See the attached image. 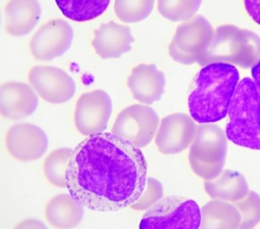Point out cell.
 Masks as SVG:
<instances>
[{"mask_svg":"<svg viewBox=\"0 0 260 229\" xmlns=\"http://www.w3.org/2000/svg\"><path fill=\"white\" fill-rule=\"evenodd\" d=\"M239 79L238 70L229 63H212L202 68L196 79V87L188 99L191 118L201 124L215 123L224 118Z\"/></svg>","mask_w":260,"mask_h":229,"instance_id":"2","label":"cell"},{"mask_svg":"<svg viewBox=\"0 0 260 229\" xmlns=\"http://www.w3.org/2000/svg\"><path fill=\"white\" fill-rule=\"evenodd\" d=\"M251 75L253 81L255 85L258 92L260 95V60L252 67L251 70Z\"/></svg>","mask_w":260,"mask_h":229,"instance_id":"28","label":"cell"},{"mask_svg":"<svg viewBox=\"0 0 260 229\" xmlns=\"http://www.w3.org/2000/svg\"><path fill=\"white\" fill-rule=\"evenodd\" d=\"M241 217L235 205L215 199L206 204L201 209L202 228H239Z\"/></svg>","mask_w":260,"mask_h":229,"instance_id":"19","label":"cell"},{"mask_svg":"<svg viewBox=\"0 0 260 229\" xmlns=\"http://www.w3.org/2000/svg\"><path fill=\"white\" fill-rule=\"evenodd\" d=\"M127 84L135 99L150 105L161 99L166 78L155 65L140 64L133 69Z\"/></svg>","mask_w":260,"mask_h":229,"instance_id":"14","label":"cell"},{"mask_svg":"<svg viewBox=\"0 0 260 229\" xmlns=\"http://www.w3.org/2000/svg\"><path fill=\"white\" fill-rule=\"evenodd\" d=\"M201 210L193 199L180 195L162 196L142 215L140 228H199Z\"/></svg>","mask_w":260,"mask_h":229,"instance_id":"5","label":"cell"},{"mask_svg":"<svg viewBox=\"0 0 260 229\" xmlns=\"http://www.w3.org/2000/svg\"><path fill=\"white\" fill-rule=\"evenodd\" d=\"M41 13V7L38 1H9L4 9L5 30L12 36L26 35L38 23Z\"/></svg>","mask_w":260,"mask_h":229,"instance_id":"16","label":"cell"},{"mask_svg":"<svg viewBox=\"0 0 260 229\" xmlns=\"http://www.w3.org/2000/svg\"><path fill=\"white\" fill-rule=\"evenodd\" d=\"M212 27L202 15H197L180 24L169 46V54L184 65L198 63L210 42Z\"/></svg>","mask_w":260,"mask_h":229,"instance_id":"6","label":"cell"},{"mask_svg":"<svg viewBox=\"0 0 260 229\" xmlns=\"http://www.w3.org/2000/svg\"><path fill=\"white\" fill-rule=\"evenodd\" d=\"M158 10L164 17L172 21L190 18L198 11L201 1H158Z\"/></svg>","mask_w":260,"mask_h":229,"instance_id":"23","label":"cell"},{"mask_svg":"<svg viewBox=\"0 0 260 229\" xmlns=\"http://www.w3.org/2000/svg\"><path fill=\"white\" fill-rule=\"evenodd\" d=\"M226 152V139L220 127L210 124L197 125L188 155L197 175L205 180L216 178L222 171Z\"/></svg>","mask_w":260,"mask_h":229,"instance_id":"4","label":"cell"},{"mask_svg":"<svg viewBox=\"0 0 260 229\" xmlns=\"http://www.w3.org/2000/svg\"><path fill=\"white\" fill-rule=\"evenodd\" d=\"M112 112V102L107 92L98 89L83 93L77 101L74 115L76 129L86 136L103 132Z\"/></svg>","mask_w":260,"mask_h":229,"instance_id":"8","label":"cell"},{"mask_svg":"<svg viewBox=\"0 0 260 229\" xmlns=\"http://www.w3.org/2000/svg\"><path fill=\"white\" fill-rule=\"evenodd\" d=\"M148 179L140 149L108 132L88 136L73 149L66 175L69 193L84 207L102 212L132 207Z\"/></svg>","mask_w":260,"mask_h":229,"instance_id":"1","label":"cell"},{"mask_svg":"<svg viewBox=\"0 0 260 229\" xmlns=\"http://www.w3.org/2000/svg\"><path fill=\"white\" fill-rule=\"evenodd\" d=\"M5 144L9 154L22 161L41 158L48 146V137L39 127L28 123H19L7 131Z\"/></svg>","mask_w":260,"mask_h":229,"instance_id":"11","label":"cell"},{"mask_svg":"<svg viewBox=\"0 0 260 229\" xmlns=\"http://www.w3.org/2000/svg\"><path fill=\"white\" fill-rule=\"evenodd\" d=\"M28 80L38 95L51 103H63L72 99L76 92L72 77L57 67L34 66L28 72Z\"/></svg>","mask_w":260,"mask_h":229,"instance_id":"9","label":"cell"},{"mask_svg":"<svg viewBox=\"0 0 260 229\" xmlns=\"http://www.w3.org/2000/svg\"><path fill=\"white\" fill-rule=\"evenodd\" d=\"M134 41L129 26L110 21L94 31L91 44L102 58H118L132 50Z\"/></svg>","mask_w":260,"mask_h":229,"instance_id":"15","label":"cell"},{"mask_svg":"<svg viewBox=\"0 0 260 229\" xmlns=\"http://www.w3.org/2000/svg\"><path fill=\"white\" fill-rule=\"evenodd\" d=\"M73 38L71 26L58 18L48 21L34 34L29 47L34 58L46 61L62 55L71 46Z\"/></svg>","mask_w":260,"mask_h":229,"instance_id":"10","label":"cell"},{"mask_svg":"<svg viewBox=\"0 0 260 229\" xmlns=\"http://www.w3.org/2000/svg\"><path fill=\"white\" fill-rule=\"evenodd\" d=\"M72 151L71 148H60L46 157L43 166V173L51 185L59 188L66 187V171Z\"/></svg>","mask_w":260,"mask_h":229,"instance_id":"21","label":"cell"},{"mask_svg":"<svg viewBox=\"0 0 260 229\" xmlns=\"http://www.w3.org/2000/svg\"><path fill=\"white\" fill-rule=\"evenodd\" d=\"M161 183L156 179L149 177L147 187L141 197L131 207L136 210H146L163 196Z\"/></svg>","mask_w":260,"mask_h":229,"instance_id":"25","label":"cell"},{"mask_svg":"<svg viewBox=\"0 0 260 229\" xmlns=\"http://www.w3.org/2000/svg\"><path fill=\"white\" fill-rule=\"evenodd\" d=\"M159 118L147 105L136 104L123 109L117 116L111 133L124 138L138 148L147 146L155 135Z\"/></svg>","mask_w":260,"mask_h":229,"instance_id":"7","label":"cell"},{"mask_svg":"<svg viewBox=\"0 0 260 229\" xmlns=\"http://www.w3.org/2000/svg\"><path fill=\"white\" fill-rule=\"evenodd\" d=\"M153 1H116L114 10L119 19L124 22L141 21L153 10Z\"/></svg>","mask_w":260,"mask_h":229,"instance_id":"22","label":"cell"},{"mask_svg":"<svg viewBox=\"0 0 260 229\" xmlns=\"http://www.w3.org/2000/svg\"><path fill=\"white\" fill-rule=\"evenodd\" d=\"M233 204L241 215L239 228H252L260 221V196L255 191H249L243 199Z\"/></svg>","mask_w":260,"mask_h":229,"instance_id":"24","label":"cell"},{"mask_svg":"<svg viewBox=\"0 0 260 229\" xmlns=\"http://www.w3.org/2000/svg\"><path fill=\"white\" fill-rule=\"evenodd\" d=\"M204 187L211 198L232 203L243 199L249 191L244 177L229 169L222 171L212 180H205Z\"/></svg>","mask_w":260,"mask_h":229,"instance_id":"18","label":"cell"},{"mask_svg":"<svg viewBox=\"0 0 260 229\" xmlns=\"http://www.w3.org/2000/svg\"><path fill=\"white\" fill-rule=\"evenodd\" d=\"M228 113L227 138L238 146L260 150V95L251 78L238 83Z\"/></svg>","mask_w":260,"mask_h":229,"instance_id":"3","label":"cell"},{"mask_svg":"<svg viewBox=\"0 0 260 229\" xmlns=\"http://www.w3.org/2000/svg\"><path fill=\"white\" fill-rule=\"evenodd\" d=\"M83 206L69 194H59L46 204L45 216L48 223L58 228L77 226L83 217Z\"/></svg>","mask_w":260,"mask_h":229,"instance_id":"17","label":"cell"},{"mask_svg":"<svg viewBox=\"0 0 260 229\" xmlns=\"http://www.w3.org/2000/svg\"><path fill=\"white\" fill-rule=\"evenodd\" d=\"M197 125L187 114L175 113L162 119L155 137L160 152L175 154L185 150L192 143Z\"/></svg>","mask_w":260,"mask_h":229,"instance_id":"12","label":"cell"},{"mask_svg":"<svg viewBox=\"0 0 260 229\" xmlns=\"http://www.w3.org/2000/svg\"><path fill=\"white\" fill-rule=\"evenodd\" d=\"M15 228H45L46 226L36 219H27L19 222L14 227Z\"/></svg>","mask_w":260,"mask_h":229,"instance_id":"27","label":"cell"},{"mask_svg":"<svg viewBox=\"0 0 260 229\" xmlns=\"http://www.w3.org/2000/svg\"><path fill=\"white\" fill-rule=\"evenodd\" d=\"M67 18L76 22H85L102 15L107 9L109 1H55Z\"/></svg>","mask_w":260,"mask_h":229,"instance_id":"20","label":"cell"},{"mask_svg":"<svg viewBox=\"0 0 260 229\" xmlns=\"http://www.w3.org/2000/svg\"><path fill=\"white\" fill-rule=\"evenodd\" d=\"M38 98L28 84L16 81L0 87V111L5 118L18 120L31 114L37 108Z\"/></svg>","mask_w":260,"mask_h":229,"instance_id":"13","label":"cell"},{"mask_svg":"<svg viewBox=\"0 0 260 229\" xmlns=\"http://www.w3.org/2000/svg\"><path fill=\"white\" fill-rule=\"evenodd\" d=\"M244 3L249 15L260 25V1H245Z\"/></svg>","mask_w":260,"mask_h":229,"instance_id":"26","label":"cell"}]
</instances>
